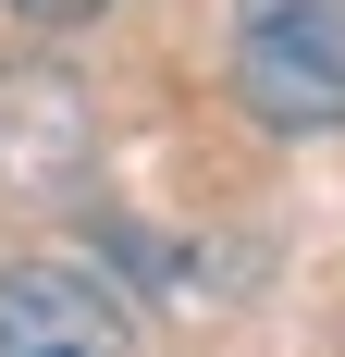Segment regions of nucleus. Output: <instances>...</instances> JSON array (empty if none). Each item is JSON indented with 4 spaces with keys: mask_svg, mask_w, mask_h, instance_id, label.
<instances>
[{
    "mask_svg": "<svg viewBox=\"0 0 345 357\" xmlns=\"http://www.w3.org/2000/svg\"><path fill=\"white\" fill-rule=\"evenodd\" d=\"M235 99L272 136L345 123V0H235Z\"/></svg>",
    "mask_w": 345,
    "mask_h": 357,
    "instance_id": "1",
    "label": "nucleus"
},
{
    "mask_svg": "<svg viewBox=\"0 0 345 357\" xmlns=\"http://www.w3.org/2000/svg\"><path fill=\"white\" fill-rule=\"evenodd\" d=\"M0 357H136V308L87 259H13L0 271Z\"/></svg>",
    "mask_w": 345,
    "mask_h": 357,
    "instance_id": "2",
    "label": "nucleus"
},
{
    "mask_svg": "<svg viewBox=\"0 0 345 357\" xmlns=\"http://www.w3.org/2000/svg\"><path fill=\"white\" fill-rule=\"evenodd\" d=\"M25 25H87V13H111V0H13Z\"/></svg>",
    "mask_w": 345,
    "mask_h": 357,
    "instance_id": "3",
    "label": "nucleus"
}]
</instances>
